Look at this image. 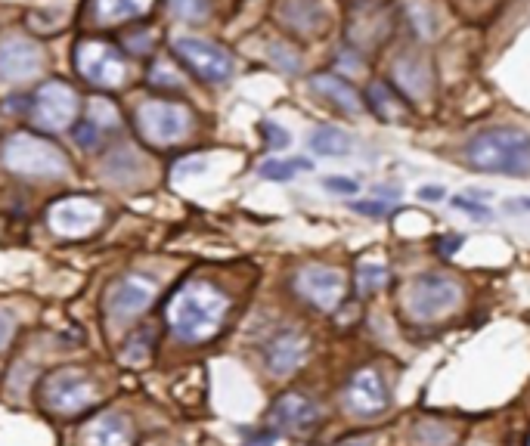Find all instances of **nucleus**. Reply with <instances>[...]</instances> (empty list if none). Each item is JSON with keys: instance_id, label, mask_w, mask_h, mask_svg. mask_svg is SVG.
Instances as JSON below:
<instances>
[{"instance_id": "1", "label": "nucleus", "mask_w": 530, "mask_h": 446, "mask_svg": "<svg viewBox=\"0 0 530 446\" xmlns=\"http://www.w3.org/2000/svg\"><path fill=\"white\" fill-rule=\"evenodd\" d=\"M227 307L230 301L224 298V292H217L211 282L193 279L168 301V326L180 341L199 344L221 329Z\"/></svg>"}, {"instance_id": "2", "label": "nucleus", "mask_w": 530, "mask_h": 446, "mask_svg": "<svg viewBox=\"0 0 530 446\" xmlns=\"http://www.w3.org/2000/svg\"><path fill=\"white\" fill-rule=\"evenodd\" d=\"M465 162L484 174L527 177L530 174V134L518 127H490L465 146Z\"/></svg>"}, {"instance_id": "3", "label": "nucleus", "mask_w": 530, "mask_h": 446, "mask_svg": "<svg viewBox=\"0 0 530 446\" xmlns=\"http://www.w3.org/2000/svg\"><path fill=\"white\" fill-rule=\"evenodd\" d=\"M4 165L22 177H66L69 158L35 134H16L4 146Z\"/></svg>"}, {"instance_id": "4", "label": "nucleus", "mask_w": 530, "mask_h": 446, "mask_svg": "<svg viewBox=\"0 0 530 446\" xmlns=\"http://www.w3.org/2000/svg\"><path fill=\"white\" fill-rule=\"evenodd\" d=\"M41 400L56 416H78L100 400L97 385L81 369H59L50 372L41 385Z\"/></svg>"}, {"instance_id": "5", "label": "nucleus", "mask_w": 530, "mask_h": 446, "mask_svg": "<svg viewBox=\"0 0 530 446\" xmlns=\"http://www.w3.org/2000/svg\"><path fill=\"white\" fill-rule=\"evenodd\" d=\"M462 298V289L447 279V276H434V273H425L419 276L410 292H407V313L419 323H428V320H441L447 316Z\"/></svg>"}, {"instance_id": "6", "label": "nucleus", "mask_w": 530, "mask_h": 446, "mask_svg": "<svg viewBox=\"0 0 530 446\" xmlns=\"http://www.w3.org/2000/svg\"><path fill=\"white\" fill-rule=\"evenodd\" d=\"M190 112L177 103H162V100H152V103H143L137 109V127L146 143L152 146H171V143H180L186 134H190Z\"/></svg>"}, {"instance_id": "7", "label": "nucleus", "mask_w": 530, "mask_h": 446, "mask_svg": "<svg viewBox=\"0 0 530 446\" xmlns=\"http://www.w3.org/2000/svg\"><path fill=\"white\" fill-rule=\"evenodd\" d=\"M100 220H103V208L87 196L59 199L56 205H50V214H47L50 230L56 236H66V239L90 236L100 227Z\"/></svg>"}, {"instance_id": "8", "label": "nucleus", "mask_w": 530, "mask_h": 446, "mask_svg": "<svg viewBox=\"0 0 530 446\" xmlns=\"http://www.w3.org/2000/svg\"><path fill=\"white\" fill-rule=\"evenodd\" d=\"M75 66L87 81L100 87H121L128 78V66H124L121 53L103 41H84L75 53Z\"/></svg>"}, {"instance_id": "9", "label": "nucleus", "mask_w": 530, "mask_h": 446, "mask_svg": "<svg viewBox=\"0 0 530 446\" xmlns=\"http://www.w3.org/2000/svg\"><path fill=\"white\" fill-rule=\"evenodd\" d=\"M174 50L180 53V59L190 66L202 81H211V84H221L233 75V59L227 50H221L211 41H202V38H177L174 41Z\"/></svg>"}, {"instance_id": "10", "label": "nucleus", "mask_w": 530, "mask_h": 446, "mask_svg": "<svg viewBox=\"0 0 530 446\" xmlns=\"http://www.w3.org/2000/svg\"><path fill=\"white\" fill-rule=\"evenodd\" d=\"M44 69V53L35 41L22 35H7L0 41V81L7 84H22L41 75Z\"/></svg>"}, {"instance_id": "11", "label": "nucleus", "mask_w": 530, "mask_h": 446, "mask_svg": "<svg viewBox=\"0 0 530 446\" xmlns=\"http://www.w3.org/2000/svg\"><path fill=\"white\" fill-rule=\"evenodd\" d=\"M155 298V285L143 276H121L112 282V289L106 292V316L112 323H124L140 316Z\"/></svg>"}, {"instance_id": "12", "label": "nucleus", "mask_w": 530, "mask_h": 446, "mask_svg": "<svg viewBox=\"0 0 530 446\" xmlns=\"http://www.w3.org/2000/svg\"><path fill=\"white\" fill-rule=\"evenodd\" d=\"M78 112V93L62 84V81H47L38 97H35V121L47 131H66V127L75 121Z\"/></svg>"}, {"instance_id": "13", "label": "nucleus", "mask_w": 530, "mask_h": 446, "mask_svg": "<svg viewBox=\"0 0 530 446\" xmlns=\"http://www.w3.org/2000/svg\"><path fill=\"white\" fill-rule=\"evenodd\" d=\"M298 292L320 310H335L345 298V279L332 267H307L298 273Z\"/></svg>"}, {"instance_id": "14", "label": "nucleus", "mask_w": 530, "mask_h": 446, "mask_svg": "<svg viewBox=\"0 0 530 446\" xmlns=\"http://www.w3.org/2000/svg\"><path fill=\"white\" fill-rule=\"evenodd\" d=\"M270 422L283 431H295V434H304L310 428H317L320 422V406L314 400H307L301 394H286L279 397L270 409Z\"/></svg>"}, {"instance_id": "15", "label": "nucleus", "mask_w": 530, "mask_h": 446, "mask_svg": "<svg viewBox=\"0 0 530 446\" xmlns=\"http://www.w3.org/2000/svg\"><path fill=\"white\" fill-rule=\"evenodd\" d=\"M81 446H134V428L118 412H103V416L84 422Z\"/></svg>"}, {"instance_id": "16", "label": "nucleus", "mask_w": 530, "mask_h": 446, "mask_svg": "<svg viewBox=\"0 0 530 446\" xmlns=\"http://www.w3.org/2000/svg\"><path fill=\"white\" fill-rule=\"evenodd\" d=\"M348 406L351 412H360V416H376L388 406V391L385 381L379 378L376 369H360L348 388Z\"/></svg>"}, {"instance_id": "17", "label": "nucleus", "mask_w": 530, "mask_h": 446, "mask_svg": "<svg viewBox=\"0 0 530 446\" xmlns=\"http://www.w3.org/2000/svg\"><path fill=\"white\" fill-rule=\"evenodd\" d=\"M307 360V338L286 332L279 335L270 347H267V366L273 375H289L295 369H301V363Z\"/></svg>"}, {"instance_id": "18", "label": "nucleus", "mask_w": 530, "mask_h": 446, "mask_svg": "<svg viewBox=\"0 0 530 446\" xmlns=\"http://www.w3.org/2000/svg\"><path fill=\"white\" fill-rule=\"evenodd\" d=\"M310 87H314L320 97H326L332 106H338L345 115H357L363 109V103L357 100V93L335 75H317L314 81H310Z\"/></svg>"}, {"instance_id": "19", "label": "nucleus", "mask_w": 530, "mask_h": 446, "mask_svg": "<svg viewBox=\"0 0 530 446\" xmlns=\"http://www.w3.org/2000/svg\"><path fill=\"white\" fill-rule=\"evenodd\" d=\"M279 16H283V22H289L295 31H307L323 22L326 10L320 7V0H286V4L279 7Z\"/></svg>"}, {"instance_id": "20", "label": "nucleus", "mask_w": 530, "mask_h": 446, "mask_svg": "<svg viewBox=\"0 0 530 446\" xmlns=\"http://www.w3.org/2000/svg\"><path fill=\"white\" fill-rule=\"evenodd\" d=\"M152 7V0H97V16L100 22H124L137 19Z\"/></svg>"}, {"instance_id": "21", "label": "nucleus", "mask_w": 530, "mask_h": 446, "mask_svg": "<svg viewBox=\"0 0 530 446\" xmlns=\"http://www.w3.org/2000/svg\"><path fill=\"white\" fill-rule=\"evenodd\" d=\"M351 137L345 131H338V127H317L314 134H310V149L317 155H348L351 152Z\"/></svg>"}, {"instance_id": "22", "label": "nucleus", "mask_w": 530, "mask_h": 446, "mask_svg": "<svg viewBox=\"0 0 530 446\" xmlns=\"http://www.w3.org/2000/svg\"><path fill=\"white\" fill-rule=\"evenodd\" d=\"M155 341V332L152 329H137L128 341L121 347V363L128 366H143L149 360V347Z\"/></svg>"}, {"instance_id": "23", "label": "nucleus", "mask_w": 530, "mask_h": 446, "mask_svg": "<svg viewBox=\"0 0 530 446\" xmlns=\"http://www.w3.org/2000/svg\"><path fill=\"white\" fill-rule=\"evenodd\" d=\"M388 285V267L379 264V261H363L357 267V292L360 295H372V292H379Z\"/></svg>"}, {"instance_id": "24", "label": "nucleus", "mask_w": 530, "mask_h": 446, "mask_svg": "<svg viewBox=\"0 0 530 446\" xmlns=\"http://www.w3.org/2000/svg\"><path fill=\"white\" fill-rule=\"evenodd\" d=\"M397 78H400L403 90H407L410 97H425L428 75L422 69V62H400V66H397Z\"/></svg>"}, {"instance_id": "25", "label": "nucleus", "mask_w": 530, "mask_h": 446, "mask_svg": "<svg viewBox=\"0 0 530 446\" xmlns=\"http://www.w3.org/2000/svg\"><path fill=\"white\" fill-rule=\"evenodd\" d=\"M295 171H310L307 158H292V162H283V158H270V162L261 165V177L264 180H292Z\"/></svg>"}, {"instance_id": "26", "label": "nucleus", "mask_w": 530, "mask_h": 446, "mask_svg": "<svg viewBox=\"0 0 530 446\" xmlns=\"http://www.w3.org/2000/svg\"><path fill=\"white\" fill-rule=\"evenodd\" d=\"M168 7L177 19H186V22H196V19H205L208 16V7L211 0H168Z\"/></svg>"}, {"instance_id": "27", "label": "nucleus", "mask_w": 530, "mask_h": 446, "mask_svg": "<svg viewBox=\"0 0 530 446\" xmlns=\"http://www.w3.org/2000/svg\"><path fill=\"white\" fill-rule=\"evenodd\" d=\"M90 124H97L100 131H112V127L118 124L115 106L106 103V100H93V103H90Z\"/></svg>"}, {"instance_id": "28", "label": "nucleus", "mask_w": 530, "mask_h": 446, "mask_svg": "<svg viewBox=\"0 0 530 446\" xmlns=\"http://www.w3.org/2000/svg\"><path fill=\"white\" fill-rule=\"evenodd\" d=\"M369 97H372V106H376V112L382 115V118H394V112H391V103H394V97H391V90L385 87V84H372V90H369Z\"/></svg>"}, {"instance_id": "29", "label": "nucleus", "mask_w": 530, "mask_h": 446, "mask_svg": "<svg viewBox=\"0 0 530 446\" xmlns=\"http://www.w3.org/2000/svg\"><path fill=\"white\" fill-rule=\"evenodd\" d=\"M261 131H264L270 149H286V146H289V131H283V127H279V124L264 121V124H261Z\"/></svg>"}, {"instance_id": "30", "label": "nucleus", "mask_w": 530, "mask_h": 446, "mask_svg": "<svg viewBox=\"0 0 530 446\" xmlns=\"http://www.w3.org/2000/svg\"><path fill=\"white\" fill-rule=\"evenodd\" d=\"M152 84H171V87H177L180 78H177L174 69H168V62H155V66H152Z\"/></svg>"}, {"instance_id": "31", "label": "nucleus", "mask_w": 530, "mask_h": 446, "mask_svg": "<svg viewBox=\"0 0 530 446\" xmlns=\"http://www.w3.org/2000/svg\"><path fill=\"white\" fill-rule=\"evenodd\" d=\"M16 332V320L10 310H0V350H7V344L13 341Z\"/></svg>"}, {"instance_id": "32", "label": "nucleus", "mask_w": 530, "mask_h": 446, "mask_svg": "<svg viewBox=\"0 0 530 446\" xmlns=\"http://www.w3.org/2000/svg\"><path fill=\"white\" fill-rule=\"evenodd\" d=\"M323 186L335 189V193H348V196L357 193V180H345V177H329V180H323Z\"/></svg>"}, {"instance_id": "33", "label": "nucleus", "mask_w": 530, "mask_h": 446, "mask_svg": "<svg viewBox=\"0 0 530 446\" xmlns=\"http://www.w3.org/2000/svg\"><path fill=\"white\" fill-rule=\"evenodd\" d=\"M351 208L360 211V214H385L388 202H382V199H376V202H351Z\"/></svg>"}, {"instance_id": "34", "label": "nucleus", "mask_w": 530, "mask_h": 446, "mask_svg": "<svg viewBox=\"0 0 530 446\" xmlns=\"http://www.w3.org/2000/svg\"><path fill=\"white\" fill-rule=\"evenodd\" d=\"M453 208H462V211H469V214H481V217H487V214H490L481 202H469L465 196H456V199H453Z\"/></svg>"}, {"instance_id": "35", "label": "nucleus", "mask_w": 530, "mask_h": 446, "mask_svg": "<svg viewBox=\"0 0 530 446\" xmlns=\"http://www.w3.org/2000/svg\"><path fill=\"white\" fill-rule=\"evenodd\" d=\"M419 196L428 199V202H438V199H444V186H422Z\"/></svg>"}, {"instance_id": "36", "label": "nucleus", "mask_w": 530, "mask_h": 446, "mask_svg": "<svg viewBox=\"0 0 530 446\" xmlns=\"http://www.w3.org/2000/svg\"><path fill=\"white\" fill-rule=\"evenodd\" d=\"M248 446H279V440L276 437H270V434H264V437H258V440H252Z\"/></svg>"}, {"instance_id": "37", "label": "nucleus", "mask_w": 530, "mask_h": 446, "mask_svg": "<svg viewBox=\"0 0 530 446\" xmlns=\"http://www.w3.org/2000/svg\"><path fill=\"white\" fill-rule=\"evenodd\" d=\"M376 440L372 437H360V440H345V443H338V446H372Z\"/></svg>"}, {"instance_id": "38", "label": "nucleus", "mask_w": 530, "mask_h": 446, "mask_svg": "<svg viewBox=\"0 0 530 446\" xmlns=\"http://www.w3.org/2000/svg\"><path fill=\"white\" fill-rule=\"evenodd\" d=\"M521 208H530V199H524V202H521Z\"/></svg>"}]
</instances>
